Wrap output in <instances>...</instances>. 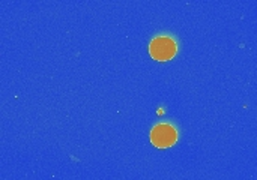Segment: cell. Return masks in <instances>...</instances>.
Here are the masks:
<instances>
[{
    "instance_id": "6da1fadb",
    "label": "cell",
    "mask_w": 257,
    "mask_h": 180,
    "mask_svg": "<svg viewBox=\"0 0 257 180\" xmlns=\"http://www.w3.org/2000/svg\"><path fill=\"white\" fill-rule=\"evenodd\" d=\"M178 53V44L172 36L158 35L149 42V54L154 60L167 62L172 60Z\"/></svg>"
},
{
    "instance_id": "7a4b0ae2",
    "label": "cell",
    "mask_w": 257,
    "mask_h": 180,
    "mask_svg": "<svg viewBox=\"0 0 257 180\" xmlns=\"http://www.w3.org/2000/svg\"><path fill=\"white\" fill-rule=\"evenodd\" d=\"M149 138L157 149H169L178 141V131L170 123H158L152 128Z\"/></svg>"
}]
</instances>
